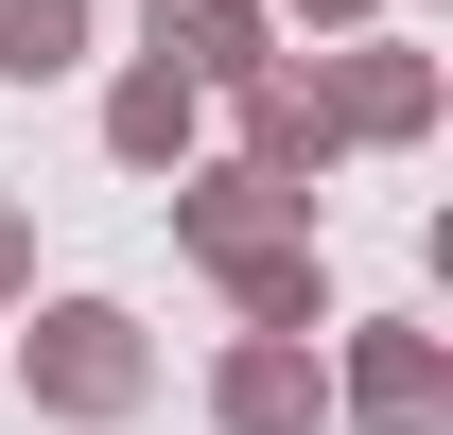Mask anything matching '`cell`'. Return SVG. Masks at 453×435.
<instances>
[{
	"label": "cell",
	"mask_w": 453,
	"mask_h": 435,
	"mask_svg": "<svg viewBox=\"0 0 453 435\" xmlns=\"http://www.w3.org/2000/svg\"><path fill=\"white\" fill-rule=\"evenodd\" d=\"M192 140H210V88H192L174 53H140V70L105 88V157H122V174H174Z\"/></svg>",
	"instance_id": "cell-7"
},
{
	"label": "cell",
	"mask_w": 453,
	"mask_h": 435,
	"mask_svg": "<svg viewBox=\"0 0 453 435\" xmlns=\"http://www.w3.org/2000/svg\"><path fill=\"white\" fill-rule=\"evenodd\" d=\"M314 88H332V140H436V53H401V35H366V18H349V35H314Z\"/></svg>",
	"instance_id": "cell-3"
},
{
	"label": "cell",
	"mask_w": 453,
	"mask_h": 435,
	"mask_svg": "<svg viewBox=\"0 0 453 435\" xmlns=\"http://www.w3.org/2000/svg\"><path fill=\"white\" fill-rule=\"evenodd\" d=\"M140 53H174L192 88H244V70L280 53V18L262 0H140Z\"/></svg>",
	"instance_id": "cell-8"
},
{
	"label": "cell",
	"mask_w": 453,
	"mask_h": 435,
	"mask_svg": "<svg viewBox=\"0 0 453 435\" xmlns=\"http://www.w3.org/2000/svg\"><path fill=\"white\" fill-rule=\"evenodd\" d=\"M262 226H314V192H280L262 157H174V244H192V262L262 244Z\"/></svg>",
	"instance_id": "cell-5"
},
{
	"label": "cell",
	"mask_w": 453,
	"mask_h": 435,
	"mask_svg": "<svg viewBox=\"0 0 453 435\" xmlns=\"http://www.w3.org/2000/svg\"><path fill=\"white\" fill-rule=\"evenodd\" d=\"M314 418H332V348H314V331H226L210 435H314Z\"/></svg>",
	"instance_id": "cell-4"
},
{
	"label": "cell",
	"mask_w": 453,
	"mask_h": 435,
	"mask_svg": "<svg viewBox=\"0 0 453 435\" xmlns=\"http://www.w3.org/2000/svg\"><path fill=\"white\" fill-rule=\"evenodd\" d=\"M226 314L244 331H332V262H314V226H262V244H226Z\"/></svg>",
	"instance_id": "cell-6"
},
{
	"label": "cell",
	"mask_w": 453,
	"mask_h": 435,
	"mask_svg": "<svg viewBox=\"0 0 453 435\" xmlns=\"http://www.w3.org/2000/svg\"><path fill=\"white\" fill-rule=\"evenodd\" d=\"M18 401L70 435H122L140 401H157V331L122 314V296H35V331H18Z\"/></svg>",
	"instance_id": "cell-1"
},
{
	"label": "cell",
	"mask_w": 453,
	"mask_h": 435,
	"mask_svg": "<svg viewBox=\"0 0 453 435\" xmlns=\"http://www.w3.org/2000/svg\"><path fill=\"white\" fill-rule=\"evenodd\" d=\"M349 18H384V0H296V35H349Z\"/></svg>",
	"instance_id": "cell-11"
},
{
	"label": "cell",
	"mask_w": 453,
	"mask_h": 435,
	"mask_svg": "<svg viewBox=\"0 0 453 435\" xmlns=\"http://www.w3.org/2000/svg\"><path fill=\"white\" fill-rule=\"evenodd\" d=\"M18 296H35V210L0 192V314H18Z\"/></svg>",
	"instance_id": "cell-10"
},
{
	"label": "cell",
	"mask_w": 453,
	"mask_h": 435,
	"mask_svg": "<svg viewBox=\"0 0 453 435\" xmlns=\"http://www.w3.org/2000/svg\"><path fill=\"white\" fill-rule=\"evenodd\" d=\"M88 70V0H0V88H53Z\"/></svg>",
	"instance_id": "cell-9"
},
{
	"label": "cell",
	"mask_w": 453,
	"mask_h": 435,
	"mask_svg": "<svg viewBox=\"0 0 453 435\" xmlns=\"http://www.w3.org/2000/svg\"><path fill=\"white\" fill-rule=\"evenodd\" d=\"M332 418H349V435H453V331L366 314V331L332 348Z\"/></svg>",
	"instance_id": "cell-2"
}]
</instances>
